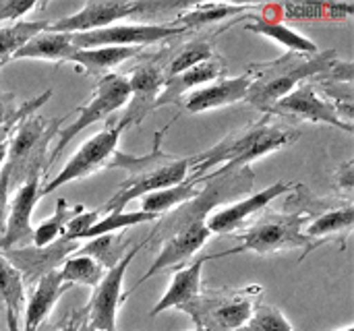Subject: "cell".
I'll list each match as a JSON object with an SVG mask.
<instances>
[{
	"mask_svg": "<svg viewBox=\"0 0 354 331\" xmlns=\"http://www.w3.org/2000/svg\"><path fill=\"white\" fill-rule=\"evenodd\" d=\"M299 137L301 133L295 126L278 124L270 114H263L261 120L230 133L212 149L189 158V170L193 172L191 182H209L241 168H249L251 162L297 143Z\"/></svg>",
	"mask_w": 354,
	"mask_h": 331,
	"instance_id": "obj_1",
	"label": "cell"
},
{
	"mask_svg": "<svg viewBox=\"0 0 354 331\" xmlns=\"http://www.w3.org/2000/svg\"><path fill=\"white\" fill-rule=\"evenodd\" d=\"M338 62L340 58L336 50H319L311 56L286 52L270 62H253L247 68L251 75V87L245 95V102L268 114L276 102L286 97L301 83L328 75Z\"/></svg>",
	"mask_w": 354,
	"mask_h": 331,
	"instance_id": "obj_2",
	"label": "cell"
},
{
	"mask_svg": "<svg viewBox=\"0 0 354 331\" xmlns=\"http://www.w3.org/2000/svg\"><path fill=\"white\" fill-rule=\"evenodd\" d=\"M168 129H170V124L164 126L160 133H156L151 153H147L143 158L127 155L116 149V153L112 155V160L108 162L106 168H122L129 172V178L108 199V203L104 207H100L102 214L122 211L127 207V203L133 199H141L149 193H156L160 189H168V187H174V185H180L187 180L189 158H172L160 149L162 137Z\"/></svg>",
	"mask_w": 354,
	"mask_h": 331,
	"instance_id": "obj_3",
	"label": "cell"
},
{
	"mask_svg": "<svg viewBox=\"0 0 354 331\" xmlns=\"http://www.w3.org/2000/svg\"><path fill=\"white\" fill-rule=\"evenodd\" d=\"M263 292L266 290L259 284L245 288L201 290L199 296L180 311L195 321V328L203 331H241L257 305H261Z\"/></svg>",
	"mask_w": 354,
	"mask_h": 331,
	"instance_id": "obj_4",
	"label": "cell"
},
{
	"mask_svg": "<svg viewBox=\"0 0 354 331\" xmlns=\"http://www.w3.org/2000/svg\"><path fill=\"white\" fill-rule=\"evenodd\" d=\"M311 222V216L307 214H270L263 216L257 224H253L247 232H243L241 245L222 251L218 255L205 257V261L222 259V257H232L241 253H255V255H274L290 249H305L307 253L322 247L326 240H313L305 236L303 226Z\"/></svg>",
	"mask_w": 354,
	"mask_h": 331,
	"instance_id": "obj_5",
	"label": "cell"
},
{
	"mask_svg": "<svg viewBox=\"0 0 354 331\" xmlns=\"http://www.w3.org/2000/svg\"><path fill=\"white\" fill-rule=\"evenodd\" d=\"M62 120L64 116L44 120L41 116L31 114L15 124L8 139V160H6L10 172V187L12 185L19 187L27 178L41 174L48 145L58 135Z\"/></svg>",
	"mask_w": 354,
	"mask_h": 331,
	"instance_id": "obj_6",
	"label": "cell"
},
{
	"mask_svg": "<svg viewBox=\"0 0 354 331\" xmlns=\"http://www.w3.org/2000/svg\"><path fill=\"white\" fill-rule=\"evenodd\" d=\"M129 93H131V89H129V81H127L124 75H116V73L102 75L97 79V83H95L91 100L77 110V120L73 124H68L66 129L58 131V141H56V147L50 153V164L56 162V158L64 151V147L81 131H85L93 122H100V120L108 118L118 108H122L129 102Z\"/></svg>",
	"mask_w": 354,
	"mask_h": 331,
	"instance_id": "obj_7",
	"label": "cell"
},
{
	"mask_svg": "<svg viewBox=\"0 0 354 331\" xmlns=\"http://www.w3.org/2000/svg\"><path fill=\"white\" fill-rule=\"evenodd\" d=\"M120 133H122V129L112 124V126H106L104 131H100L97 135L89 137L73 153V158L64 164V168L58 172V176H54L48 185L41 187V195H50L56 189H60L62 185L87 178L91 174L100 172L102 168H106L108 162L112 160V155L116 153Z\"/></svg>",
	"mask_w": 354,
	"mask_h": 331,
	"instance_id": "obj_8",
	"label": "cell"
},
{
	"mask_svg": "<svg viewBox=\"0 0 354 331\" xmlns=\"http://www.w3.org/2000/svg\"><path fill=\"white\" fill-rule=\"evenodd\" d=\"M143 245L131 249L114 267L106 269V274L100 280V284L95 286L89 303L83 307L85 331H116L118 309L124 301V292H122L124 274H127L131 261L135 259V255L139 253V249H143Z\"/></svg>",
	"mask_w": 354,
	"mask_h": 331,
	"instance_id": "obj_9",
	"label": "cell"
},
{
	"mask_svg": "<svg viewBox=\"0 0 354 331\" xmlns=\"http://www.w3.org/2000/svg\"><path fill=\"white\" fill-rule=\"evenodd\" d=\"M180 33L187 31L178 27H170L168 23H139V25H110L97 31L71 33V35L79 50H87V48H102V46L143 48L170 39Z\"/></svg>",
	"mask_w": 354,
	"mask_h": 331,
	"instance_id": "obj_10",
	"label": "cell"
},
{
	"mask_svg": "<svg viewBox=\"0 0 354 331\" xmlns=\"http://www.w3.org/2000/svg\"><path fill=\"white\" fill-rule=\"evenodd\" d=\"M270 116H284V118H299L309 120L317 124H330L336 129H342L346 133H353V124L344 122L336 110V106L330 100H324L313 83H301L297 89H292L286 97L276 102L270 110Z\"/></svg>",
	"mask_w": 354,
	"mask_h": 331,
	"instance_id": "obj_11",
	"label": "cell"
},
{
	"mask_svg": "<svg viewBox=\"0 0 354 331\" xmlns=\"http://www.w3.org/2000/svg\"><path fill=\"white\" fill-rule=\"evenodd\" d=\"M129 106L122 114V118L118 120L116 126H120L122 131L129 126L139 124L149 112L156 110V102L162 93L164 87V73H162V64L153 62V60H145L141 64H137L129 77Z\"/></svg>",
	"mask_w": 354,
	"mask_h": 331,
	"instance_id": "obj_12",
	"label": "cell"
},
{
	"mask_svg": "<svg viewBox=\"0 0 354 331\" xmlns=\"http://www.w3.org/2000/svg\"><path fill=\"white\" fill-rule=\"evenodd\" d=\"M143 4L145 2H85L81 10L68 17H60L58 21L50 23V29L58 33L97 31V29L116 25V21L120 19L141 15Z\"/></svg>",
	"mask_w": 354,
	"mask_h": 331,
	"instance_id": "obj_13",
	"label": "cell"
},
{
	"mask_svg": "<svg viewBox=\"0 0 354 331\" xmlns=\"http://www.w3.org/2000/svg\"><path fill=\"white\" fill-rule=\"evenodd\" d=\"M39 197H41V174L27 178L23 185H19L15 189V195L8 201L6 226L0 236V251H8L15 245L31 238V234H33L31 214H33Z\"/></svg>",
	"mask_w": 354,
	"mask_h": 331,
	"instance_id": "obj_14",
	"label": "cell"
},
{
	"mask_svg": "<svg viewBox=\"0 0 354 331\" xmlns=\"http://www.w3.org/2000/svg\"><path fill=\"white\" fill-rule=\"evenodd\" d=\"M292 189L295 187L290 182L280 180V182H276V185H272V187H268V189H263V191H259V193H255V195H251V197H247V199H243V201H239V203H234V205H230V207H226V209H222L218 214H214L212 218L205 220V224H207L212 234H232L236 228H241L255 214L263 211L274 199L290 193Z\"/></svg>",
	"mask_w": 354,
	"mask_h": 331,
	"instance_id": "obj_15",
	"label": "cell"
},
{
	"mask_svg": "<svg viewBox=\"0 0 354 331\" xmlns=\"http://www.w3.org/2000/svg\"><path fill=\"white\" fill-rule=\"evenodd\" d=\"M249 87H251L249 70L241 77H222V79L214 81V85L199 87V89L187 93L185 108L193 114H201V112H209L216 108L232 106V104L245 100Z\"/></svg>",
	"mask_w": 354,
	"mask_h": 331,
	"instance_id": "obj_16",
	"label": "cell"
},
{
	"mask_svg": "<svg viewBox=\"0 0 354 331\" xmlns=\"http://www.w3.org/2000/svg\"><path fill=\"white\" fill-rule=\"evenodd\" d=\"M71 286L64 284L58 276V269L46 272L44 276L37 278L29 301L25 303L23 309V330L21 331H37L44 321L50 317V313L54 311L56 303L60 301V296L68 290Z\"/></svg>",
	"mask_w": 354,
	"mask_h": 331,
	"instance_id": "obj_17",
	"label": "cell"
},
{
	"mask_svg": "<svg viewBox=\"0 0 354 331\" xmlns=\"http://www.w3.org/2000/svg\"><path fill=\"white\" fill-rule=\"evenodd\" d=\"M226 77V62L220 58V56H214L172 79H166L164 83V91L160 93L158 102H156V108H162V106H174L180 102L183 95H187L191 89H199L203 83H209V81H218Z\"/></svg>",
	"mask_w": 354,
	"mask_h": 331,
	"instance_id": "obj_18",
	"label": "cell"
},
{
	"mask_svg": "<svg viewBox=\"0 0 354 331\" xmlns=\"http://www.w3.org/2000/svg\"><path fill=\"white\" fill-rule=\"evenodd\" d=\"M203 263H205V257L199 259V261H195V263H189L183 269H176L174 276H172V280H170L168 290L158 301V305L151 309L149 317H158L160 313L170 311V309H178L180 311L185 305L193 303L199 296V292L203 290V286H201Z\"/></svg>",
	"mask_w": 354,
	"mask_h": 331,
	"instance_id": "obj_19",
	"label": "cell"
},
{
	"mask_svg": "<svg viewBox=\"0 0 354 331\" xmlns=\"http://www.w3.org/2000/svg\"><path fill=\"white\" fill-rule=\"evenodd\" d=\"M79 48L73 41L71 33H58L50 27L41 33H37L33 39H29L15 56L12 60H48V62H68V58Z\"/></svg>",
	"mask_w": 354,
	"mask_h": 331,
	"instance_id": "obj_20",
	"label": "cell"
},
{
	"mask_svg": "<svg viewBox=\"0 0 354 331\" xmlns=\"http://www.w3.org/2000/svg\"><path fill=\"white\" fill-rule=\"evenodd\" d=\"M141 48H118V46H102V48H87L77 50L68 62L75 64L79 73L85 75H108L118 64L127 62L129 58L137 56Z\"/></svg>",
	"mask_w": 354,
	"mask_h": 331,
	"instance_id": "obj_21",
	"label": "cell"
},
{
	"mask_svg": "<svg viewBox=\"0 0 354 331\" xmlns=\"http://www.w3.org/2000/svg\"><path fill=\"white\" fill-rule=\"evenodd\" d=\"M255 6L251 4H216V2H205V4H185L172 19L170 27L178 29H193V27H203L222 19L230 17H243L247 10Z\"/></svg>",
	"mask_w": 354,
	"mask_h": 331,
	"instance_id": "obj_22",
	"label": "cell"
},
{
	"mask_svg": "<svg viewBox=\"0 0 354 331\" xmlns=\"http://www.w3.org/2000/svg\"><path fill=\"white\" fill-rule=\"evenodd\" d=\"M245 29L253 31V33H259L276 44H280L282 48H286L288 52H297V54H317L319 48L315 41H311L309 37L301 35L299 31L290 29L288 25L284 23H278L274 19H268V17H259L255 15L249 23H245Z\"/></svg>",
	"mask_w": 354,
	"mask_h": 331,
	"instance_id": "obj_23",
	"label": "cell"
},
{
	"mask_svg": "<svg viewBox=\"0 0 354 331\" xmlns=\"http://www.w3.org/2000/svg\"><path fill=\"white\" fill-rule=\"evenodd\" d=\"M50 27V21L46 19H35V21H15L8 25H0V66L29 41L37 33L46 31Z\"/></svg>",
	"mask_w": 354,
	"mask_h": 331,
	"instance_id": "obj_24",
	"label": "cell"
},
{
	"mask_svg": "<svg viewBox=\"0 0 354 331\" xmlns=\"http://www.w3.org/2000/svg\"><path fill=\"white\" fill-rule=\"evenodd\" d=\"M199 193L201 191L195 187V182L185 180L180 185H174V187H168V189H160L156 193H149V195L141 197V211L162 216V214H166L170 209H178L180 205L197 199Z\"/></svg>",
	"mask_w": 354,
	"mask_h": 331,
	"instance_id": "obj_25",
	"label": "cell"
},
{
	"mask_svg": "<svg viewBox=\"0 0 354 331\" xmlns=\"http://www.w3.org/2000/svg\"><path fill=\"white\" fill-rule=\"evenodd\" d=\"M0 303L17 319L25 309V278L0 251Z\"/></svg>",
	"mask_w": 354,
	"mask_h": 331,
	"instance_id": "obj_26",
	"label": "cell"
},
{
	"mask_svg": "<svg viewBox=\"0 0 354 331\" xmlns=\"http://www.w3.org/2000/svg\"><path fill=\"white\" fill-rule=\"evenodd\" d=\"M104 274L106 269L102 267V263L81 253H71V257H66L62 261V267L58 269V276L64 284L68 286L79 284V286H89V288H95L100 280L104 278Z\"/></svg>",
	"mask_w": 354,
	"mask_h": 331,
	"instance_id": "obj_27",
	"label": "cell"
},
{
	"mask_svg": "<svg viewBox=\"0 0 354 331\" xmlns=\"http://www.w3.org/2000/svg\"><path fill=\"white\" fill-rule=\"evenodd\" d=\"M214 44L209 39H195V41H189L185 46L178 48V52L162 66V73H164V81L166 79H172L209 58H214Z\"/></svg>",
	"mask_w": 354,
	"mask_h": 331,
	"instance_id": "obj_28",
	"label": "cell"
},
{
	"mask_svg": "<svg viewBox=\"0 0 354 331\" xmlns=\"http://www.w3.org/2000/svg\"><path fill=\"white\" fill-rule=\"evenodd\" d=\"M83 211V205H77V207H71L66 203V199H58L56 203V211L52 214V218H48L46 222H41L33 234H31V243H33V249H46L50 245H54L60 236H62V230L64 226L68 224V220H73L77 214Z\"/></svg>",
	"mask_w": 354,
	"mask_h": 331,
	"instance_id": "obj_29",
	"label": "cell"
},
{
	"mask_svg": "<svg viewBox=\"0 0 354 331\" xmlns=\"http://www.w3.org/2000/svg\"><path fill=\"white\" fill-rule=\"evenodd\" d=\"M353 203H348L344 207H338V209L317 216L313 222L307 224V228L303 232H305V236H309L313 240H324L332 234H348L353 230Z\"/></svg>",
	"mask_w": 354,
	"mask_h": 331,
	"instance_id": "obj_30",
	"label": "cell"
},
{
	"mask_svg": "<svg viewBox=\"0 0 354 331\" xmlns=\"http://www.w3.org/2000/svg\"><path fill=\"white\" fill-rule=\"evenodd\" d=\"M160 216L156 214H147V211H110L106 214L102 220H97L83 236L81 240L85 238H95V236H104V234H114L118 230H124V228H131V226H139V224H147V222H153L158 220Z\"/></svg>",
	"mask_w": 354,
	"mask_h": 331,
	"instance_id": "obj_31",
	"label": "cell"
},
{
	"mask_svg": "<svg viewBox=\"0 0 354 331\" xmlns=\"http://www.w3.org/2000/svg\"><path fill=\"white\" fill-rule=\"evenodd\" d=\"M122 236L118 234H104V236H95V238H89L87 245L79 247L75 253H81V255H89L93 257L97 263H102L104 269H110L114 267L124 255H122Z\"/></svg>",
	"mask_w": 354,
	"mask_h": 331,
	"instance_id": "obj_32",
	"label": "cell"
},
{
	"mask_svg": "<svg viewBox=\"0 0 354 331\" xmlns=\"http://www.w3.org/2000/svg\"><path fill=\"white\" fill-rule=\"evenodd\" d=\"M52 97V89H46L44 93H39L37 97L25 102L23 106H17V97L10 91H0V129L4 126H12L19 120H23L25 116H31L39 106H44L48 100Z\"/></svg>",
	"mask_w": 354,
	"mask_h": 331,
	"instance_id": "obj_33",
	"label": "cell"
},
{
	"mask_svg": "<svg viewBox=\"0 0 354 331\" xmlns=\"http://www.w3.org/2000/svg\"><path fill=\"white\" fill-rule=\"evenodd\" d=\"M241 331H295V328L280 309L270 305H257V309Z\"/></svg>",
	"mask_w": 354,
	"mask_h": 331,
	"instance_id": "obj_34",
	"label": "cell"
},
{
	"mask_svg": "<svg viewBox=\"0 0 354 331\" xmlns=\"http://www.w3.org/2000/svg\"><path fill=\"white\" fill-rule=\"evenodd\" d=\"M39 4L33 0H0V23H15L21 21L25 15L35 10Z\"/></svg>",
	"mask_w": 354,
	"mask_h": 331,
	"instance_id": "obj_35",
	"label": "cell"
},
{
	"mask_svg": "<svg viewBox=\"0 0 354 331\" xmlns=\"http://www.w3.org/2000/svg\"><path fill=\"white\" fill-rule=\"evenodd\" d=\"M328 6H322V4H284L282 10H284V17L286 19H324V12Z\"/></svg>",
	"mask_w": 354,
	"mask_h": 331,
	"instance_id": "obj_36",
	"label": "cell"
},
{
	"mask_svg": "<svg viewBox=\"0 0 354 331\" xmlns=\"http://www.w3.org/2000/svg\"><path fill=\"white\" fill-rule=\"evenodd\" d=\"M8 195H10V172L8 166L4 164L0 168V232H4L6 226V216H8Z\"/></svg>",
	"mask_w": 354,
	"mask_h": 331,
	"instance_id": "obj_37",
	"label": "cell"
},
{
	"mask_svg": "<svg viewBox=\"0 0 354 331\" xmlns=\"http://www.w3.org/2000/svg\"><path fill=\"white\" fill-rule=\"evenodd\" d=\"M50 331H85V311L83 309L68 311Z\"/></svg>",
	"mask_w": 354,
	"mask_h": 331,
	"instance_id": "obj_38",
	"label": "cell"
},
{
	"mask_svg": "<svg viewBox=\"0 0 354 331\" xmlns=\"http://www.w3.org/2000/svg\"><path fill=\"white\" fill-rule=\"evenodd\" d=\"M353 160H351V162H346V164H342L338 168V185H340V189H348L351 191L353 189Z\"/></svg>",
	"mask_w": 354,
	"mask_h": 331,
	"instance_id": "obj_39",
	"label": "cell"
},
{
	"mask_svg": "<svg viewBox=\"0 0 354 331\" xmlns=\"http://www.w3.org/2000/svg\"><path fill=\"white\" fill-rule=\"evenodd\" d=\"M6 323H8V331H21L19 328V319L10 313H6Z\"/></svg>",
	"mask_w": 354,
	"mask_h": 331,
	"instance_id": "obj_40",
	"label": "cell"
},
{
	"mask_svg": "<svg viewBox=\"0 0 354 331\" xmlns=\"http://www.w3.org/2000/svg\"><path fill=\"white\" fill-rule=\"evenodd\" d=\"M336 331H354L353 325H348V328H344V330H336Z\"/></svg>",
	"mask_w": 354,
	"mask_h": 331,
	"instance_id": "obj_41",
	"label": "cell"
},
{
	"mask_svg": "<svg viewBox=\"0 0 354 331\" xmlns=\"http://www.w3.org/2000/svg\"><path fill=\"white\" fill-rule=\"evenodd\" d=\"M193 331H203V330H201V328H195V330H193Z\"/></svg>",
	"mask_w": 354,
	"mask_h": 331,
	"instance_id": "obj_42",
	"label": "cell"
}]
</instances>
